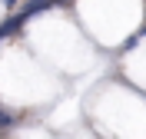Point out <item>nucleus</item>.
Segmentation results:
<instances>
[{"mask_svg": "<svg viewBox=\"0 0 146 139\" xmlns=\"http://www.w3.org/2000/svg\"><path fill=\"white\" fill-rule=\"evenodd\" d=\"M139 40H143V33H133V37L123 43V50H136V46H139Z\"/></svg>", "mask_w": 146, "mask_h": 139, "instance_id": "20e7f679", "label": "nucleus"}, {"mask_svg": "<svg viewBox=\"0 0 146 139\" xmlns=\"http://www.w3.org/2000/svg\"><path fill=\"white\" fill-rule=\"evenodd\" d=\"M10 126H13V116L0 109V132H3V129H10Z\"/></svg>", "mask_w": 146, "mask_h": 139, "instance_id": "7ed1b4c3", "label": "nucleus"}, {"mask_svg": "<svg viewBox=\"0 0 146 139\" xmlns=\"http://www.w3.org/2000/svg\"><path fill=\"white\" fill-rule=\"evenodd\" d=\"M0 3H3V7H13V3H17V0H0Z\"/></svg>", "mask_w": 146, "mask_h": 139, "instance_id": "39448f33", "label": "nucleus"}, {"mask_svg": "<svg viewBox=\"0 0 146 139\" xmlns=\"http://www.w3.org/2000/svg\"><path fill=\"white\" fill-rule=\"evenodd\" d=\"M20 27H23V17H20V13H17V17H7L3 23H0V40L10 37V33H17Z\"/></svg>", "mask_w": 146, "mask_h": 139, "instance_id": "f03ea898", "label": "nucleus"}, {"mask_svg": "<svg viewBox=\"0 0 146 139\" xmlns=\"http://www.w3.org/2000/svg\"><path fill=\"white\" fill-rule=\"evenodd\" d=\"M56 0H27L23 3V10H20V17L23 20H30V17H36V13H43V10H50Z\"/></svg>", "mask_w": 146, "mask_h": 139, "instance_id": "f257e3e1", "label": "nucleus"}]
</instances>
